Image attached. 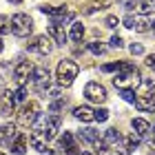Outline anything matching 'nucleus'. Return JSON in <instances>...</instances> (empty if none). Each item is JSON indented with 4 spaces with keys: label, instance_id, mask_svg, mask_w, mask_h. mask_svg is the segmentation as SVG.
I'll list each match as a JSON object with an SVG mask.
<instances>
[{
    "label": "nucleus",
    "instance_id": "nucleus-1",
    "mask_svg": "<svg viewBox=\"0 0 155 155\" xmlns=\"http://www.w3.org/2000/svg\"><path fill=\"white\" fill-rule=\"evenodd\" d=\"M140 82H142L140 71L131 64V62H122V64H120V71L113 78V84L120 91H122V89H135Z\"/></svg>",
    "mask_w": 155,
    "mask_h": 155
},
{
    "label": "nucleus",
    "instance_id": "nucleus-2",
    "mask_svg": "<svg viewBox=\"0 0 155 155\" xmlns=\"http://www.w3.org/2000/svg\"><path fill=\"white\" fill-rule=\"evenodd\" d=\"M135 107L140 111H155V80H142L135 93Z\"/></svg>",
    "mask_w": 155,
    "mask_h": 155
},
{
    "label": "nucleus",
    "instance_id": "nucleus-3",
    "mask_svg": "<svg viewBox=\"0 0 155 155\" xmlns=\"http://www.w3.org/2000/svg\"><path fill=\"white\" fill-rule=\"evenodd\" d=\"M78 71H80V67H78L73 60H62L60 64H58V69H55L58 87H62V89L71 87V84H73V80L78 78Z\"/></svg>",
    "mask_w": 155,
    "mask_h": 155
},
{
    "label": "nucleus",
    "instance_id": "nucleus-4",
    "mask_svg": "<svg viewBox=\"0 0 155 155\" xmlns=\"http://www.w3.org/2000/svg\"><path fill=\"white\" fill-rule=\"evenodd\" d=\"M33 31V20L27 13H16L11 18V33H16L18 38H27Z\"/></svg>",
    "mask_w": 155,
    "mask_h": 155
},
{
    "label": "nucleus",
    "instance_id": "nucleus-5",
    "mask_svg": "<svg viewBox=\"0 0 155 155\" xmlns=\"http://www.w3.org/2000/svg\"><path fill=\"white\" fill-rule=\"evenodd\" d=\"M31 82H33V87H36L38 93H47L49 82H51V73H49V69H47V67H38V69H33V73H31Z\"/></svg>",
    "mask_w": 155,
    "mask_h": 155
},
{
    "label": "nucleus",
    "instance_id": "nucleus-6",
    "mask_svg": "<svg viewBox=\"0 0 155 155\" xmlns=\"http://www.w3.org/2000/svg\"><path fill=\"white\" fill-rule=\"evenodd\" d=\"M84 95H87L89 102L102 104L104 100H107V89H104L100 82H89L87 87H84Z\"/></svg>",
    "mask_w": 155,
    "mask_h": 155
},
{
    "label": "nucleus",
    "instance_id": "nucleus-7",
    "mask_svg": "<svg viewBox=\"0 0 155 155\" xmlns=\"http://www.w3.org/2000/svg\"><path fill=\"white\" fill-rule=\"evenodd\" d=\"M33 69H36V67H33L29 60H22V62H18V64H16V69H13V78H16V82L20 84V87H25V84L29 82Z\"/></svg>",
    "mask_w": 155,
    "mask_h": 155
},
{
    "label": "nucleus",
    "instance_id": "nucleus-8",
    "mask_svg": "<svg viewBox=\"0 0 155 155\" xmlns=\"http://www.w3.org/2000/svg\"><path fill=\"white\" fill-rule=\"evenodd\" d=\"M29 49H31V51H38L40 55H49L53 51V40L49 38L47 33H45V36H36L29 42Z\"/></svg>",
    "mask_w": 155,
    "mask_h": 155
},
{
    "label": "nucleus",
    "instance_id": "nucleus-9",
    "mask_svg": "<svg viewBox=\"0 0 155 155\" xmlns=\"http://www.w3.org/2000/svg\"><path fill=\"white\" fill-rule=\"evenodd\" d=\"M38 117H40V107H38V102H29V104H25L22 111H20V122H22L25 126H31Z\"/></svg>",
    "mask_w": 155,
    "mask_h": 155
},
{
    "label": "nucleus",
    "instance_id": "nucleus-10",
    "mask_svg": "<svg viewBox=\"0 0 155 155\" xmlns=\"http://www.w3.org/2000/svg\"><path fill=\"white\" fill-rule=\"evenodd\" d=\"M60 126H62V117H60V113H51V115L45 120V129H42V133L47 135V140H53L55 135H58Z\"/></svg>",
    "mask_w": 155,
    "mask_h": 155
},
{
    "label": "nucleus",
    "instance_id": "nucleus-11",
    "mask_svg": "<svg viewBox=\"0 0 155 155\" xmlns=\"http://www.w3.org/2000/svg\"><path fill=\"white\" fill-rule=\"evenodd\" d=\"M47 36L51 38L53 42H58V45H64L69 40V33L64 31V25H58V22H51L47 29Z\"/></svg>",
    "mask_w": 155,
    "mask_h": 155
},
{
    "label": "nucleus",
    "instance_id": "nucleus-12",
    "mask_svg": "<svg viewBox=\"0 0 155 155\" xmlns=\"http://www.w3.org/2000/svg\"><path fill=\"white\" fill-rule=\"evenodd\" d=\"M58 151H64L67 155H80V151H78V144L73 140V133L64 131V135L60 137V149Z\"/></svg>",
    "mask_w": 155,
    "mask_h": 155
},
{
    "label": "nucleus",
    "instance_id": "nucleus-13",
    "mask_svg": "<svg viewBox=\"0 0 155 155\" xmlns=\"http://www.w3.org/2000/svg\"><path fill=\"white\" fill-rule=\"evenodd\" d=\"M29 142H31V146H33L36 151H40V153L47 151V135H45L42 131H33L31 137H29Z\"/></svg>",
    "mask_w": 155,
    "mask_h": 155
},
{
    "label": "nucleus",
    "instance_id": "nucleus-14",
    "mask_svg": "<svg viewBox=\"0 0 155 155\" xmlns=\"http://www.w3.org/2000/svg\"><path fill=\"white\" fill-rule=\"evenodd\" d=\"M73 115H75V120H80V122H87V124L95 120L93 109H89V107H75V109H73Z\"/></svg>",
    "mask_w": 155,
    "mask_h": 155
},
{
    "label": "nucleus",
    "instance_id": "nucleus-15",
    "mask_svg": "<svg viewBox=\"0 0 155 155\" xmlns=\"http://www.w3.org/2000/svg\"><path fill=\"white\" fill-rule=\"evenodd\" d=\"M18 131L13 124H0V142H11V140H16Z\"/></svg>",
    "mask_w": 155,
    "mask_h": 155
},
{
    "label": "nucleus",
    "instance_id": "nucleus-16",
    "mask_svg": "<svg viewBox=\"0 0 155 155\" xmlns=\"http://www.w3.org/2000/svg\"><path fill=\"white\" fill-rule=\"evenodd\" d=\"M27 144H29L27 135H25V133H20V135H16V140H13L11 151L16 153V155H25V151H27Z\"/></svg>",
    "mask_w": 155,
    "mask_h": 155
},
{
    "label": "nucleus",
    "instance_id": "nucleus-17",
    "mask_svg": "<svg viewBox=\"0 0 155 155\" xmlns=\"http://www.w3.org/2000/svg\"><path fill=\"white\" fill-rule=\"evenodd\" d=\"M80 140H82V142L93 144V142H97V140H100V131L93 129V126H87V129L80 131Z\"/></svg>",
    "mask_w": 155,
    "mask_h": 155
},
{
    "label": "nucleus",
    "instance_id": "nucleus-18",
    "mask_svg": "<svg viewBox=\"0 0 155 155\" xmlns=\"http://www.w3.org/2000/svg\"><path fill=\"white\" fill-rule=\"evenodd\" d=\"M133 131L137 133V135H146V133L151 131V124L146 122V120H142V117H133Z\"/></svg>",
    "mask_w": 155,
    "mask_h": 155
},
{
    "label": "nucleus",
    "instance_id": "nucleus-19",
    "mask_svg": "<svg viewBox=\"0 0 155 155\" xmlns=\"http://www.w3.org/2000/svg\"><path fill=\"white\" fill-rule=\"evenodd\" d=\"M131 29H135L137 33H146V31L151 29V22H149L144 16H142V18H133V20H131Z\"/></svg>",
    "mask_w": 155,
    "mask_h": 155
},
{
    "label": "nucleus",
    "instance_id": "nucleus-20",
    "mask_svg": "<svg viewBox=\"0 0 155 155\" xmlns=\"http://www.w3.org/2000/svg\"><path fill=\"white\" fill-rule=\"evenodd\" d=\"M104 142H107L109 146H115L117 142H120V140H122V135H120V131L117 129H107V133H104Z\"/></svg>",
    "mask_w": 155,
    "mask_h": 155
},
{
    "label": "nucleus",
    "instance_id": "nucleus-21",
    "mask_svg": "<svg viewBox=\"0 0 155 155\" xmlns=\"http://www.w3.org/2000/svg\"><path fill=\"white\" fill-rule=\"evenodd\" d=\"M84 36V25L82 22H73L71 25V31H69V38H71L73 42H80Z\"/></svg>",
    "mask_w": 155,
    "mask_h": 155
},
{
    "label": "nucleus",
    "instance_id": "nucleus-22",
    "mask_svg": "<svg viewBox=\"0 0 155 155\" xmlns=\"http://www.w3.org/2000/svg\"><path fill=\"white\" fill-rule=\"evenodd\" d=\"M11 33V20L7 16H0V36H7Z\"/></svg>",
    "mask_w": 155,
    "mask_h": 155
},
{
    "label": "nucleus",
    "instance_id": "nucleus-23",
    "mask_svg": "<svg viewBox=\"0 0 155 155\" xmlns=\"http://www.w3.org/2000/svg\"><path fill=\"white\" fill-rule=\"evenodd\" d=\"M93 144H95V153H97V155H107V153H109V144L104 142L102 137L97 140V142H93Z\"/></svg>",
    "mask_w": 155,
    "mask_h": 155
},
{
    "label": "nucleus",
    "instance_id": "nucleus-24",
    "mask_svg": "<svg viewBox=\"0 0 155 155\" xmlns=\"http://www.w3.org/2000/svg\"><path fill=\"white\" fill-rule=\"evenodd\" d=\"M25 97H27V89L25 87H20L18 91H13V104H16V102H25Z\"/></svg>",
    "mask_w": 155,
    "mask_h": 155
},
{
    "label": "nucleus",
    "instance_id": "nucleus-25",
    "mask_svg": "<svg viewBox=\"0 0 155 155\" xmlns=\"http://www.w3.org/2000/svg\"><path fill=\"white\" fill-rule=\"evenodd\" d=\"M120 64H122V62H109V64H102V71H104V73L120 71Z\"/></svg>",
    "mask_w": 155,
    "mask_h": 155
},
{
    "label": "nucleus",
    "instance_id": "nucleus-26",
    "mask_svg": "<svg viewBox=\"0 0 155 155\" xmlns=\"http://www.w3.org/2000/svg\"><path fill=\"white\" fill-rule=\"evenodd\" d=\"M62 107H64V100H62V97H55V100L51 102V107H49V111H51V113H58Z\"/></svg>",
    "mask_w": 155,
    "mask_h": 155
},
{
    "label": "nucleus",
    "instance_id": "nucleus-27",
    "mask_svg": "<svg viewBox=\"0 0 155 155\" xmlns=\"http://www.w3.org/2000/svg\"><path fill=\"white\" fill-rule=\"evenodd\" d=\"M89 51L95 53V55H102L104 53V47L100 45V42H89Z\"/></svg>",
    "mask_w": 155,
    "mask_h": 155
},
{
    "label": "nucleus",
    "instance_id": "nucleus-28",
    "mask_svg": "<svg viewBox=\"0 0 155 155\" xmlns=\"http://www.w3.org/2000/svg\"><path fill=\"white\" fill-rule=\"evenodd\" d=\"M122 100L124 102H135V91L133 89H122Z\"/></svg>",
    "mask_w": 155,
    "mask_h": 155
},
{
    "label": "nucleus",
    "instance_id": "nucleus-29",
    "mask_svg": "<svg viewBox=\"0 0 155 155\" xmlns=\"http://www.w3.org/2000/svg\"><path fill=\"white\" fill-rule=\"evenodd\" d=\"M93 115H95L97 122H107L109 120V111L107 109H97V111H93Z\"/></svg>",
    "mask_w": 155,
    "mask_h": 155
},
{
    "label": "nucleus",
    "instance_id": "nucleus-30",
    "mask_svg": "<svg viewBox=\"0 0 155 155\" xmlns=\"http://www.w3.org/2000/svg\"><path fill=\"white\" fill-rule=\"evenodd\" d=\"M117 25H120V20H117V16H109V18H107V27H109V29H115Z\"/></svg>",
    "mask_w": 155,
    "mask_h": 155
},
{
    "label": "nucleus",
    "instance_id": "nucleus-31",
    "mask_svg": "<svg viewBox=\"0 0 155 155\" xmlns=\"http://www.w3.org/2000/svg\"><path fill=\"white\" fill-rule=\"evenodd\" d=\"M97 9H100V5H97V0H95V2H89V5H87V9H84V13H95Z\"/></svg>",
    "mask_w": 155,
    "mask_h": 155
},
{
    "label": "nucleus",
    "instance_id": "nucleus-32",
    "mask_svg": "<svg viewBox=\"0 0 155 155\" xmlns=\"http://www.w3.org/2000/svg\"><path fill=\"white\" fill-rule=\"evenodd\" d=\"M129 51H131L133 55H140V53H144V47H142V45H131Z\"/></svg>",
    "mask_w": 155,
    "mask_h": 155
},
{
    "label": "nucleus",
    "instance_id": "nucleus-33",
    "mask_svg": "<svg viewBox=\"0 0 155 155\" xmlns=\"http://www.w3.org/2000/svg\"><path fill=\"white\" fill-rule=\"evenodd\" d=\"M111 47H115V49H120V47H124V40L120 38V36H113V38H111Z\"/></svg>",
    "mask_w": 155,
    "mask_h": 155
},
{
    "label": "nucleus",
    "instance_id": "nucleus-34",
    "mask_svg": "<svg viewBox=\"0 0 155 155\" xmlns=\"http://www.w3.org/2000/svg\"><path fill=\"white\" fill-rule=\"evenodd\" d=\"M115 0H97V5H100V9H107V7H111Z\"/></svg>",
    "mask_w": 155,
    "mask_h": 155
},
{
    "label": "nucleus",
    "instance_id": "nucleus-35",
    "mask_svg": "<svg viewBox=\"0 0 155 155\" xmlns=\"http://www.w3.org/2000/svg\"><path fill=\"white\" fill-rule=\"evenodd\" d=\"M40 11H42V13H47V16H51L53 7H51V5H42V7H40Z\"/></svg>",
    "mask_w": 155,
    "mask_h": 155
},
{
    "label": "nucleus",
    "instance_id": "nucleus-36",
    "mask_svg": "<svg viewBox=\"0 0 155 155\" xmlns=\"http://www.w3.org/2000/svg\"><path fill=\"white\" fill-rule=\"evenodd\" d=\"M146 67L155 69V55H146Z\"/></svg>",
    "mask_w": 155,
    "mask_h": 155
},
{
    "label": "nucleus",
    "instance_id": "nucleus-37",
    "mask_svg": "<svg viewBox=\"0 0 155 155\" xmlns=\"http://www.w3.org/2000/svg\"><path fill=\"white\" fill-rule=\"evenodd\" d=\"M42 155H60L58 151H51V149H47V151H42Z\"/></svg>",
    "mask_w": 155,
    "mask_h": 155
},
{
    "label": "nucleus",
    "instance_id": "nucleus-38",
    "mask_svg": "<svg viewBox=\"0 0 155 155\" xmlns=\"http://www.w3.org/2000/svg\"><path fill=\"white\" fill-rule=\"evenodd\" d=\"M151 146H153V151H155V135H153V142H151Z\"/></svg>",
    "mask_w": 155,
    "mask_h": 155
},
{
    "label": "nucleus",
    "instance_id": "nucleus-39",
    "mask_svg": "<svg viewBox=\"0 0 155 155\" xmlns=\"http://www.w3.org/2000/svg\"><path fill=\"white\" fill-rule=\"evenodd\" d=\"M9 2H16V5H20V2H22V0H9Z\"/></svg>",
    "mask_w": 155,
    "mask_h": 155
},
{
    "label": "nucleus",
    "instance_id": "nucleus-40",
    "mask_svg": "<svg viewBox=\"0 0 155 155\" xmlns=\"http://www.w3.org/2000/svg\"><path fill=\"white\" fill-rule=\"evenodd\" d=\"M151 29H153V33H155V20H153V25H151Z\"/></svg>",
    "mask_w": 155,
    "mask_h": 155
},
{
    "label": "nucleus",
    "instance_id": "nucleus-41",
    "mask_svg": "<svg viewBox=\"0 0 155 155\" xmlns=\"http://www.w3.org/2000/svg\"><path fill=\"white\" fill-rule=\"evenodd\" d=\"M80 155H93V153H87V151H82V153H80Z\"/></svg>",
    "mask_w": 155,
    "mask_h": 155
},
{
    "label": "nucleus",
    "instance_id": "nucleus-42",
    "mask_svg": "<svg viewBox=\"0 0 155 155\" xmlns=\"http://www.w3.org/2000/svg\"><path fill=\"white\" fill-rule=\"evenodd\" d=\"M2 49H5V45H2V40H0V51H2Z\"/></svg>",
    "mask_w": 155,
    "mask_h": 155
},
{
    "label": "nucleus",
    "instance_id": "nucleus-43",
    "mask_svg": "<svg viewBox=\"0 0 155 155\" xmlns=\"http://www.w3.org/2000/svg\"><path fill=\"white\" fill-rule=\"evenodd\" d=\"M146 2H149V5H151V2H155V0H146Z\"/></svg>",
    "mask_w": 155,
    "mask_h": 155
},
{
    "label": "nucleus",
    "instance_id": "nucleus-44",
    "mask_svg": "<svg viewBox=\"0 0 155 155\" xmlns=\"http://www.w3.org/2000/svg\"><path fill=\"white\" fill-rule=\"evenodd\" d=\"M149 155H155V153H149Z\"/></svg>",
    "mask_w": 155,
    "mask_h": 155
},
{
    "label": "nucleus",
    "instance_id": "nucleus-45",
    "mask_svg": "<svg viewBox=\"0 0 155 155\" xmlns=\"http://www.w3.org/2000/svg\"><path fill=\"white\" fill-rule=\"evenodd\" d=\"M153 131H155V126H153Z\"/></svg>",
    "mask_w": 155,
    "mask_h": 155
},
{
    "label": "nucleus",
    "instance_id": "nucleus-46",
    "mask_svg": "<svg viewBox=\"0 0 155 155\" xmlns=\"http://www.w3.org/2000/svg\"><path fill=\"white\" fill-rule=\"evenodd\" d=\"M0 155H5V153H0Z\"/></svg>",
    "mask_w": 155,
    "mask_h": 155
}]
</instances>
